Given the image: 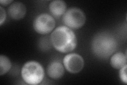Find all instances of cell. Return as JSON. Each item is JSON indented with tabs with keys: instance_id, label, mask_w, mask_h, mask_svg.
I'll list each match as a JSON object with an SVG mask.
<instances>
[{
	"instance_id": "8",
	"label": "cell",
	"mask_w": 127,
	"mask_h": 85,
	"mask_svg": "<svg viewBox=\"0 0 127 85\" xmlns=\"http://www.w3.org/2000/svg\"><path fill=\"white\" fill-rule=\"evenodd\" d=\"M65 70L62 63L58 61H53L49 64L47 67V74L53 79L61 78L64 74Z\"/></svg>"
},
{
	"instance_id": "1",
	"label": "cell",
	"mask_w": 127,
	"mask_h": 85,
	"mask_svg": "<svg viewBox=\"0 0 127 85\" xmlns=\"http://www.w3.org/2000/svg\"><path fill=\"white\" fill-rule=\"evenodd\" d=\"M53 46L59 52L66 53L76 47L77 39L74 32L67 26H59L53 31L50 36Z\"/></svg>"
},
{
	"instance_id": "3",
	"label": "cell",
	"mask_w": 127,
	"mask_h": 85,
	"mask_svg": "<svg viewBox=\"0 0 127 85\" xmlns=\"http://www.w3.org/2000/svg\"><path fill=\"white\" fill-rule=\"evenodd\" d=\"M21 76L23 80L27 84L37 85L44 78V69L41 64L37 61H28L24 64L22 68Z\"/></svg>"
},
{
	"instance_id": "9",
	"label": "cell",
	"mask_w": 127,
	"mask_h": 85,
	"mask_svg": "<svg viewBox=\"0 0 127 85\" xmlns=\"http://www.w3.org/2000/svg\"><path fill=\"white\" fill-rule=\"evenodd\" d=\"M49 10L54 17L59 18L64 14L67 9L65 2L62 0H55L49 4Z\"/></svg>"
},
{
	"instance_id": "7",
	"label": "cell",
	"mask_w": 127,
	"mask_h": 85,
	"mask_svg": "<svg viewBox=\"0 0 127 85\" xmlns=\"http://www.w3.org/2000/svg\"><path fill=\"white\" fill-rule=\"evenodd\" d=\"M10 17L14 20L22 19L26 14L27 9L25 5L20 2H15L10 5L7 10Z\"/></svg>"
},
{
	"instance_id": "2",
	"label": "cell",
	"mask_w": 127,
	"mask_h": 85,
	"mask_svg": "<svg viewBox=\"0 0 127 85\" xmlns=\"http://www.w3.org/2000/svg\"><path fill=\"white\" fill-rule=\"evenodd\" d=\"M118 42L114 36L106 32L95 35L91 44L93 54L100 59H108L116 51Z\"/></svg>"
},
{
	"instance_id": "11",
	"label": "cell",
	"mask_w": 127,
	"mask_h": 85,
	"mask_svg": "<svg viewBox=\"0 0 127 85\" xmlns=\"http://www.w3.org/2000/svg\"><path fill=\"white\" fill-rule=\"evenodd\" d=\"M11 68V62L10 59L6 56L1 55L0 56V75H5L9 71Z\"/></svg>"
},
{
	"instance_id": "14",
	"label": "cell",
	"mask_w": 127,
	"mask_h": 85,
	"mask_svg": "<svg viewBox=\"0 0 127 85\" xmlns=\"http://www.w3.org/2000/svg\"><path fill=\"white\" fill-rule=\"evenodd\" d=\"M13 1H11V0H1V1H0V3H1V5L6 6L10 4Z\"/></svg>"
},
{
	"instance_id": "4",
	"label": "cell",
	"mask_w": 127,
	"mask_h": 85,
	"mask_svg": "<svg viewBox=\"0 0 127 85\" xmlns=\"http://www.w3.org/2000/svg\"><path fill=\"white\" fill-rule=\"evenodd\" d=\"M63 21L70 29H78L82 27L86 21V16L81 9L71 7L63 15Z\"/></svg>"
},
{
	"instance_id": "13",
	"label": "cell",
	"mask_w": 127,
	"mask_h": 85,
	"mask_svg": "<svg viewBox=\"0 0 127 85\" xmlns=\"http://www.w3.org/2000/svg\"><path fill=\"white\" fill-rule=\"evenodd\" d=\"M0 25H2L4 22L6 18V13L5 10L3 9L2 6H0Z\"/></svg>"
},
{
	"instance_id": "12",
	"label": "cell",
	"mask_w": 127,
	"mask_h": 85,
	"mask_svg": "<svg viewBox=\"0 0 127 85\" xmlns=\"http://www.w3.org/2000/svg\"><path fill=\"white\" fill-rule=\"evenodd\" d=\"M127 65L120 69L119 76L122 82L125 84H127Z\"/></svg>"
},
{
	"instance_id": "6",
	"label": "cell",
	"mask_w": 127,
	"mask_h": 85,
	"mask_svg": "<svg viewBox=\"0 0 127 85\" xmlns=\"http://www.w3.org/2000/svg\"><path fill=\"white\" fill-rule=\"evenodd\" d=\"M65 68L71 74H77L80 72L84 66V59L82 56L76 53L66 55L63 60Z\"/></svg>"
},
{
	"instance_id": "10",
	"label": "cell",
	"mask_w": 127,
	"mask_h": 85,
	"mask_svg": "<svg viewBox=\"0 0 127 85\" xmlns=\"http://www.w3.org/2000/svg\"><path fill=\"white\" fill-rule=\"evenodd\" d=\"M127 54L121 52L117 53L111 56L110 64L116 69H120L127 65Z\"/></svg>"
},
{
	"instance_id": "5",
	"label": "cell",
	"mask_w": 127,
	"mask_h": 85,
	"mask_svg": "<svg viewBox=\"0 0 127 85\" xmlns=\"http://www.w3.org/2000/svg\"><path fill=\"white\" fill-rule=\"evenodd\" d=\"M55 25V19L52 16L47 13H42L35 18L33 26L37 33L45 35L52 31Z\"/></svg>"
}]
</instances>
